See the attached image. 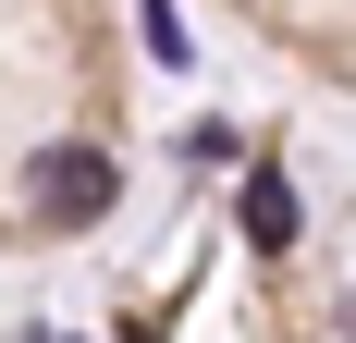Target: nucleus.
<instances>
[{
	"label": "nucleus",
	"mask_w": 356,
	"mask_h": 343,
	"mask_svg": "<svg viewBox=\"0 0 356 343\" xmlns=\"http://www.w3.org/2000/svg\"><path fill=\"white\" fill-rule=\"evenodd\" d=\"M37 221H99L111 208V147H37Z\"/></svg>",
	"instance_id": "obj_1"
},
{
	"label": "nucleus",
	"mask_w": 356,
	"mask_h": 343,
	"mask_svg": "<svg viewBox=\"0 0 356 343\" xmlns=\"http://www.w3.org/2000/svg\"><path fill=\"white\" fill-rule=\"evenodd\" d=\"M246 245H270V258H283V245H295V184H283V172H270V160L246 172Z\"/></svg>",
	"instance_id": "obj_2"
},
{
	"label": "nucleus",
	"mask_w": 356,
	"mask_h": 343,
	"mask_svg": "<svg viewBox=\"0 0 356 343\" xmlns=\"http://www.w3.org/2000/svg\"><path fill=\"white\" fill-rule=\"evenodd\" d=\"M136 25H147V49H160V62H184V25H172V0H136Z\"/></svg>",
	"instance_id": "obj_3"
}]
</instances>
